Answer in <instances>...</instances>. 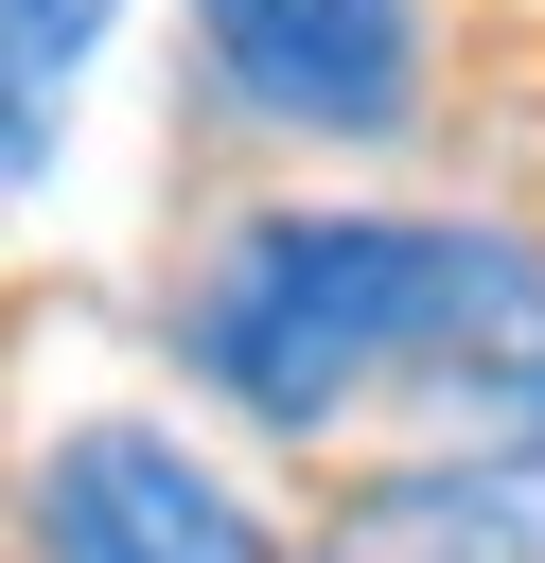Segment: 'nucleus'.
I'll use <instances>...</instances> for the list:
<instances>
[{
    "label": "nucleus",
    "instance_id": "f257e3e1",
    "mask_svg": "<svg viewBox=\"0 0 545 563\" xmlns=\"http://www.w3.org/2000/svg\"><path fill=\"white\" fill-rule=\"evenodd\" d=\"M176 352L281 440L404 387L457 422V457H545V246L527 229L246 211L211 246V282L176 299Z\"/></svg>",
    "mask_w": 545,
    "mask_h": 563
},
{
    "label": "nucleus",
    "instance_id": "f03ea898",
    "mask_svg": "<svg viewBox=\"0 0 545 563\" xmlns=\"http://www.w3.org/2000/svg\"><path fill=\"white\" fill-rule=\"evenodd\" d=\"M193 35L299 141H404L422 123V0H193Z\"/></svg>",
    "mask_w": 545,
    "mask_h": 563
},
{
    "label": "nucleus",
    "instance_id": "7ed1b4c3",
    "mask_svg": "<svg viewBox=\"0 0 545 563\" xmlns=\"http://www.w3.org/2000/svg\"><path fill=\"white\" fill-rule=\"evenodd\" d=\"M35 545L53 563H281L264 510L176 440V422H70L35 457Z\"/></svg>",
    "mask_w": 545,
    "mask_h": 563
},
{
    "label": "nucleus",
    "instance_id": "20e7f679",
    "mask_svg": "<svg viewBox=\"0 0 545 563\" xmlns=\"http://www.w3.org/2000/svg\"><path fill=\"white\" fill-rule=\"evenodd\" d=\"M316 563H545V457H422L352 493Z\"/></svg>",
    "mask_w": 545,
    "mask_h": 563
},
{
    "label": "nucleus",
    "instance_id": "39448f33",
    "mask_svg": "<svg viewBox=\"0 0 545 563\" xmlns=\"http://www.w3.org/2000/svg\"><path fill=\"white\" fill-rule=\"evenodd\" d=\"M105 18H123V0H0V194L53 176V141H70V70L105 53Z\"/></svg>",
    "mask_w": 545,
    "mask_h": 563
}]
</instances>
